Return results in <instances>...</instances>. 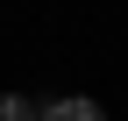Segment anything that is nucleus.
I'll use <instances>...</instances> for the list:
<instances>
[{
  "label": "nucleus",
  "mask_w": 128,
  "mask_h": 121,
  "mask_svg": "<svg viewBox=\"0 0 128 121\" xmlns=\"http://www.w3.org/2000/svg\"><path fill=\"white\" fill-rule=\"evenodd\" d=\"M36 121H107V114H100V100L64 93V100H36Z\"/></svg>",
  "instance_id": "obj_1"
},
{
  "label": "nucleus",
  "mask_w": 128,
  "mask_h": 121,
  "mask_svg": "<svg viewBox=\"0 0 128 121\" xmlns=\"http://www.w3.org/2000/svg\"><path fill=\"white\" fill-rule=\"evenodd\" d=\"M0 121H36V100L28 93H0Z\"/></svg>",
  "instance_id": "obj_2"
}]
</instances>
